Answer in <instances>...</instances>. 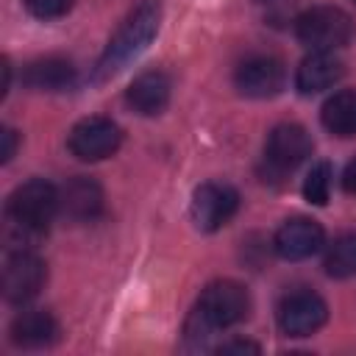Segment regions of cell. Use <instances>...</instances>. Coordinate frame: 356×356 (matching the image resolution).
Listing matches in <instances>:
<instances>
[{
    "label": "cell",
    "mask_w": 356,
    "mask_h": 356,
    "mask_svg": "<svg viewBox=\"0 0 356 356\" xmlns=\"http://www.w3.org/2000/svg\"><path fill=\"white\" fill-rule=\"evenodd\" d=\"M353 3H356V0H353Z\"/></svg>",
    "instance_id": "cell-24"
},
{
    "label": "cell",
    "mask_w": 356,
    "mask_h": 356,
    "mask_svg": "<svg viewBox=\"0 0 356 356\" xmlns=\"http://www.w3.org/2000/svg\"><path fill=\"white\" fill-rule=\"evenodd\" d=\"M284 64L273 56H250L236 67L234 83L245 97H273L284 89Z\"/></svg>",
    "instance_id": "cell-10"
},
{
    "label": "cell",
    "mask_w": 356,
    "mask_h": 356,
    "mask_svg": "<svg viewBox=\"0 0 356 356\" xmlns=\"http://www.w3.org/2000/svg\"><path fill=\"white\" fill-rule=\"evenodd\" d=\"M170 103V78L161 70H147L136 75L128 86V106L145 117L161 114Z\"/></svg>",
    "instance_id": "cell-13"
},
{
    "label": "cell",
    "mask_w": 356,
    "mask_h": 356,
    "mask_svg": "<svg viewBox=\"0 0 356 356\" xmlns=\"http://www.w3.org/2000/svg\"><path fill=\"white\" fill-rule=\"evenodd\" d=\"M58 203L61 211L72 220H95L103 209V189L97 181L78 175L64 184V189L58 192Z\"/></svg>",
    "instance_id": "cell-14"
},
{
    "label": "cell",
    "mask_w": 356,
    "mask_h": 356,
    "mask_svg": "<svg viewBox=\"0 0 356 356\" xmlns=\"http://www.w3.org/2000/svg\"><path fill=\"white\" fill-rule=\"evenodd\" d=\"M325 273L331 278L356 275V231L339 234L325 250Z\"/></svg>",
    "instance_id": "cell-18"
},
{
    "label": "cell",
    "mask_w": 356,
    "mask_h": 356,
    "mask_svg": "<svg viewBox=\"0 0 356 356\" xmlns=\"http://www.w3.org/2000/svg\"><path fill=\"white\" fill-rule=\"evenodd\" d=\"M22 3L39 19H58L72 8V0H22Z\"/></svg>",
    "instance_id": "cell-20"
},
{
    "label": "cell",
    "mask_w": 356,
    "mask_h": 356,
    "mask_svg": "<svg viewBox=\"0 0 356 356\" xmlns=\"http://www.w3.org/2000/svg\"><path fill=\"white\" fill-rule=\"evenodd\" d=\"M248 312H250V295L242 284L228 278L214 281L200 292L197 306L186 320V337L203 339L220 328H231L242 323Z\"/></svg>",
    "instance_id": "cell-3"
},
{
    "label": "cell",
    "mask_w": 356,
    "mask_h": 356,
    "mask_svg": "<svg viewBox=\"0 0 356 356\" xmlns=\"http://www.w3.org/2000/svg\"><path fill=\"white\" fill-rule=\"evenodd\" d=\"M345 67L334 53H312L300 61L298 72H295V86L300 95H317L331 89L339 78H342Z\"/></svg>",
    "instance_id": "cell-12"
},
{
    "label": "cell",
    "mask_w": 356,
    "mask_h": 356,
    "mask_svg": "<svg viewBox=\"0 0 356 356\" xmlns=\"http://www.w3.org/2000/svg\"><path fill=\"white\" fill-rule=\"evenodd\" d=\"M239 209V195L228 184H200L192 195V220L200 231H220Z\"/></svg>",
    "instance_id": "cell-7"
},
{
    "label": "cell",
    "mask_w": 356,
    "mask_h": 356,
    "mask_svg": "<svg viewBox=\"0 0 356 356\" xmlns=\"http://www.w3.org/2000/svg\"><path fill=\"white\" fill-rule=\"evenodd\" d=\"M22 83L36 92H61L75 83V67L58 56L36 58L22 70Z\"/></svg>",
    "instance_id": "cell-15"
},
{
    "label": "cell",
    "mask_w": 356,
    "mask_h": 356,
    "mask_svg": "<svg viewBox=\"0 0 356 356\" xmlns=\"http://www.w3.org/2000/svg\"><path fill=\"white\" fill-rule=\"evenodd\" d=\"M323 125L334 134V136H356V89H342L337 95H331L320 111Z\"/></svg>",
    "instance_id": "cell-17"
},
{
    "label": "cell",
    "mask_w": 356,
    "mask_h": 356,
    "mask_svg": "<svg viewBox=\"0 0 356 356\" xmlns=\"http://www.w3.org/2000/svg\"><path fill=\"white\" fill-rule=\"evenodd\" d=\"M56 320L44 309H28L11 323V342L19 348H44L56 339Z\"/></svg>",
    "instance_id": "cell-16"
},
{
    "label": "cell",
    "mask_w": 356,
    "mask_h": 356,
    "mask_svg": "<svg viewBox=\"0 0 356 356\" xmlns=\"http://www.w3.org/2000/svg\"><path fill=\"white\" fill-rule=\"evenodd\" d=\"M295 36L312 53H334L353 36V19L337 6H314L295 19Z\"/></svg>",
    "instance_id": "cell-4"
},
{
    "label": "cell",
    "mask_w": 356,
    "mask_h": 356,
    "mask_svg": "<svg viewBox=\"0 0 356 356\" xmlns=\"http://www.w3.org/2000/svg\"><path fill=\"white\" fill-rule=\"evenodd\" d=\"M312 136L303 125L298 122H281L270 131L267 142H264V159L273 170L278 172H289L298 164H303L312 156Z\"/></svg>",
    "instance_id": "cell-8"
},
{
    "label": "cell",
    "mask_w": 356,
    "mask_h": 356,
    "mask_svg": "<svg viewBox=\"0 0 356 356\" xmlns=\"http://www.w3.org/2000/svg\"><path fill=\"white\" fill-rule=\"evenodd\" d=\"M331 178H334L331 164L328 161H317L309 170L306 181H303V197L309 203H314V206H325L328 197H331Z\"/></svg>",
    "instance_id": "cell-19"
},
{
    "label": "cell",
    "mask_w": 356,
    "mask_h": 356,
    "mask_svg": "<svg viewBox=\"0 0 356 356\" xmlns=\"http://www.w3.org/2000/svg\"><path fill=\"white\" fill-rule=\"evenodd\" d=\"M47 270L44 261L31 253L28 248L22 250H8L6 261H3V295L11 303H28L31 298L39 295V289L44 286Z\"/></svg>",
    "instance_id": "cell-5"
},
{
    "label": "cell",
    "mask_w": 356,
    "mask_h": 356,
    "mask_svg": "<svg viewBox=\"0 0 356 356\" xmlns=\"http://www.w3.org/2000/svg\"><path fill=\"white\" fill-rule=\"evenodd\" d=\"M325 242V231L317 220L309 217H292L275 231V253L286 261H303L314 256Z\"/></svg>",
    "instance_id": "cell-11"
},
{
    "label": "cell",
    "mask_w": 356,
    "mask_h": 356,
    "mask_svg": "<svg viewBox=\"0 0 356 356\" xmlns=\"http://www.w3.org/2000/svg\"><path fill=\"white\" fill-rule=\"evenodd\" d=\"M61 211L58 189L42 178H33L17 186L6 203V222H8V250L28 248L36 236L47 231L53 217Z\"/></svg>",
    "instance_id": "cell-1"
},
{
    "label": "cell",
    "mask_w": 356,
    "mask_h": 356,
    "mask_svg": "<svg viewBox=\"0 0 356 356\" xmlns=\"http://www.w3.org/2000/svg\"><path fill=\"white\" fill-rule=\"evenodd\" d=\"M342 186H345V192L356 195V159L348 161V167H345V172H342Z\"/></svg>",
    "instance_id": "cell-23"
},
{
    "label": "cell",
    "mask_w": 356,
    "mask_h": 356,
    "mask_svg": "<svg viewBox=\"0 0 356 356\" xmlns=\"http://www.w3.org/2000/svg\"><path fill=\"white\" fill-rule=\"evenodd\" d=\"M0 139H3V150H0V161H8V159L14 156V150H17V134H14L11 128H3V134H0Z\"/></svg>",
    "instance_id": "cell-21"
},
{
    "label": "cell",
    "mask_w": 356,
    "mask_h": 356,
    "mask_svg": "<svg viewBox=\"0 0 356 356\" xmlns=\"http://www.w3.org/2000/svg\"><path fill=\"white\" fill-rule=\"evenodd\" d=\"M220 353H259V345L245 342V339H234V342L220 345Z\"/></svg>",
    "instance_id": "cell-22"
},
{
    "label": "cell",
    "mask_w": 356,
    "mask_h": 356,
    "mask_svg": "<svg viewBox=\"0 0 356 356\" xmlns=\"http://www.w3.org/2000/svg\"><path fill=\"white\" fill-rule=\"evenodd\" d=\"M120 142H122V134H120L117 122H111L108 117H86V120L75 122L67 136L70 153L81 161L108 159L111 153H117Z\"/></svg>",
    "instance_id": "cell-6"
},
{
    "label": "cell",
    "mask_w": 356,
    "mask_h": 356,
    "mask_svg": "<svg viewBox=\"0 0 356 356\" xmlns=\"http://www.w3.org/2000/svg\"><path fill=\"white\" fill-rule=\"evenodd\" d=\"M328 317V306L317 292H292L278 306V325L286 337H309Z\"/></svg>",
    "instance_id": "cell-9"
},
{
    "label": "cell",
    "mask_w": 356,
    "mask_h": 356,
    "mask_svg": "<svg viewBox=\"0 0 356 356\" xmlns=\"http://www.w3.org/2000/svg\"><path fill=\"white\" fill-rule=\"evenodd\" d=\"M159 22H161L159 0H142L125 17V22L117 28L111 42L106 44V50L95 67V78L106 81V78L117 75L120 70H125L134 58H139L147 50V44L153 42V36L159 33Z\"/></svg>",
    "instance_id": "cell-2"
}]
</instances>
